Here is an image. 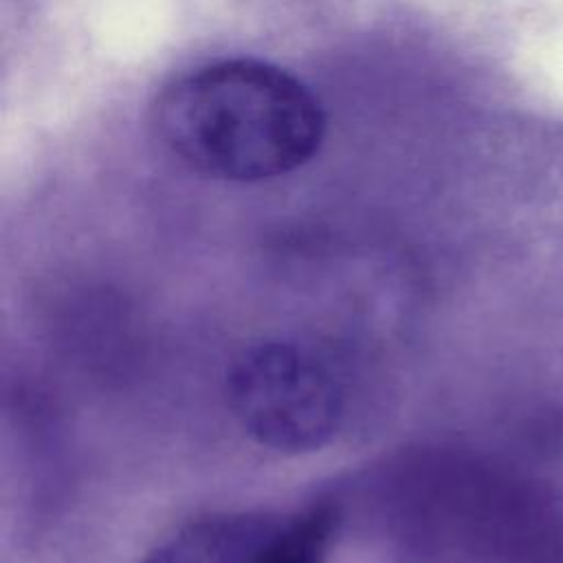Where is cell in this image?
<instances>
[{"instance_id":"3957f363","label":"cell","mask_w":563,"mask_h":563,"mask_svg":"<svg viewBox=\"0 0 563 563\" xmlns=\"http://www.w3.org/2000/svg\"><path fill=\"white\" fill-rule=\"evenodd\" d=\"M273 526V519L255 515L205 519L158 545L143 563H244Z\"/></svg>"},{"instance_id":"277c9868","label":"cell","mask_w":563,"mask_h":563,"mask_svg":"<svg viewBox=\"0 0 563 563\" xmlns=\"http://www.w3.org/2000/svg\"><path fill=\"white\" fill-rule=\"evenodd\" d=\"M334 523L330 506H312L288 521H277L244 563H325Z\"/></svg>"},{"instance_id":"6da1fadb","label":"cell","mask_w":563,"mask_h":563,"mask_svg":"<svg viewBox=\"0 0 563 563\" xmlns=\"http://www.w3.org/2000/svg\"><path fill=\"white\" fill-rule=\"evenodd\" d=\"M152 123L185 165L238 183L295 172L319 152L325 132L314 95L260 59H222L174 79L158 95Z\"/></svg>"},{"instance_id":"7a4b0ae2","label":"cell","mask_w":563,"mask_h":563,"mask_svg":"<svg viewBox=\"0 0 563 563\" xmlns=\"http://www.w3.org/2000/svg\"><path fill=\"white\" fill-rule=\"evenodd\" d=\"M229 394L244 429L275 451L321 446L341 413L330 374L288 343H264L244 352L231 369Z\"/></svg>"}]
</instances>
